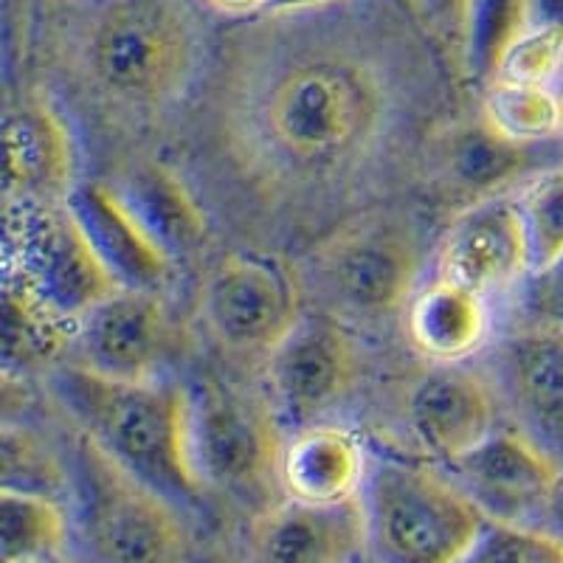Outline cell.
Instances as JSON below:
<instances>
[{"mask_svg":"<svg viewBox=\"0 0 563 563\" xmlns=\"http://www.w3.org/2000/svg\"><path fill=\"white\" fill-rule=\"evenodd\" d=\"M400 115L386 65L344 43H305L240 85L223 110V147L265 200L319 206L384 158Z\"/></svg>","mask_w":563,"mask_h":563,"instance_id":"1","label":"cell"},{"mask_svg":"<svg viewBox=\"0 0 563 563\" xmlns=\"http://www.w3.org/2000/svg\"><path fill=\"white\" fill-rule=\"evenodd\" d=\"M52 391L77 426L115 465L164 499L198 505L203 490L186 460V389L169 380H110L68 364Z\"/></svg>","mask_w":563,"mask_h":563,"instance_id":"2","label":"cell"},{"mask_svg":"<svg viewBox=\"0 0 563 563\" xmlns=\"http://www.w3.org/2000/svg\"><path fill=\"white\" fill-rule=\"evenodd\" d=\"M93 88L124 108L155 110L178 99L198 68V34L173 0H113L82 48Z\"/></svg>","mask_w":563,"mask_h":563,"instance_id":"3","label":"cell"},{"mask_svg":"<svg viewBox=\"0 0 563 563\" xmlns=\"http://www.w3.org/2000/svg\"><path fill=\"white\" fill-rule=\"evenodd\" d=\"M361 505L375 563H456L487 521L451 476L404 460L369 462Z\"/></svg>","mask_w":563,"mask_h":563,"instance_id":"4","label":"cell"},{"mask_svg":"<svg viewBox=\"0 0 563 563\" xmlns=\"http://www.w3.org/2000/svg\"><path fill=\"white\" fill-rule=\"evenodd\" d=\"M420 271L422 249L411 225L391 214H361L310 251L299 279L321 296L327 316L389 321L415 299Z\"/></svg>","mask_w":563,"mask_h":563,"instance_id":"5","label":"cell"},{"mask_svg":"<svg viewBox=\"0 0 563 563\" xmlns=\"http://www.w3.org/2000/svg\"><path fill=\"white\" fill-rule=\"evenodd\" d=\"M70 487L85 544L99 563H184L189 552L178 507L130 476L79 434Z\"/></svg>","mask_w":563,"mask_h":563,"instance_id":"6","label":"cell"},{"mask_svg":"<svg viewBox=\"0 0 563 563\" xmlns=\"http://www.w3.org/2000/svg\"><path fill=\"white\" fill-rule=\"evenodd\" d=\"M279 417L271 404L223 380L186 389V460L198 487L256 499L279 485Z\"/></svg>","mask_w":563,"mask_h":563,"instance_id":"7","label":"cell"},{"mask_svg":"<svg viewBox=\"0 0 563 563\" xmlns=\"http://www.w3.org/2000/svg\"><path fill=\"white\" fill-rule=\"evenodd\" d=\"M305 313L301 279L274 256L234 251L209 271L200 290L206 330L238 358L265 364Z\"/></svg>","mask_w":563,"mask_h":563,"instance_id":"8","label":"cell"},{"mask_svg":"<svg viewBox=\"0 0 563 563\" xmlns=\"http://www.w3.org/2000/svg\"><path fill=\"white\" fill-rule=\"evenodd\" d=\"M271 409L294 429L316 426L344 404L358 384L361 352L355 335L335 316L305 313L263 364Z\"/></svg>","mask_w":563,"mask_h":563,"instance_id":"9","label":"cell"},{"mask_svg":"<svg viewBox=\"0 0 563 563\" xmlns=\"http://www.w3.org/2000/svg\"><path fill=\"white\" fill-rule=\"evenodd\" d=\"M7 288L26 296L54 319L77 327L99 301L119 290L74 225L70 214L48 206L20 225V251L9 263Z\"/></svg>","mask_w":563,"mask_h":563,"instance_id":"10","label":"cell"},{"mask_svg":"<svg viewBox=\"0 0 563 563\" xmlns=\"http://www.w3.org/2000/svg\"><path fill=\"white\" fill-rule=\"evenodd\" d=\"M429 164L437 184L471 206L476 200L519 195L532 180L563 167V139L536 144L507 139L479 113L442 128L429 141Z\"/></svg>","mask_w":563,"mask_h":563,"instance_id":"11","label":"cell"},{"mask_svg":"<svg viewBox=\"0 0 563 563\" xmlns=\"http://www.w3.org/2000/svg\"><path fill=\"white\" fill-rule=\"evenodd\" d=\"M449 471L487 519L510 525L544 521L552 490L561 479V467L516 426H499Z\"/></svg>","mask_w":563,"mask_h":563,"instance_id":"12","label":"cell"},{"mask_svg":"<svg viewBox=\"0 0 563 563\" xmlns=\"http://www.w3.org/2000/svg\"><path fill=\"white\" fill-rule=\"evenodd\" d=\"M77 366L110 380H158L169 352V319L161 294L113 290L74 330Z\"/></svg>","mask_w":563,"mask_h":563,"instance_id":"13","label":"cell"},{"mask_svg":"<svg viewBox=\"0 0 563 563\" xmlns=\"http://www.w3.org/2000/svg\"><path fill=\"white\" fill-rule=\"evenodd\" d=\"M437 276L485 299L521 288L530 276V249L516 195L476 200L451 220L437 251Z\"/></svg>","mask_w":563,"mask_h":563,"instance_id":"14","label":"cell"},{"mask_svg":"<svg viewBox=\"0 0 563 563\" xmlns=\"http://www.w3.org/2000/svg\"><path fill=\"white\" fill-rule=\"evenodd\" d=\"M496 384L516 429L563 471V327L530 324L496 352Z\"/></svg>","mask_w":563,"mask_h":563,"instance_id":"15","label":"cell"},{"mask_svg":"<svg viewBox=\"0 0 563 563\" xmlns=\"http://www.w3.org/2000/svg\"><path fill=\"white\" fill-rule=\"evenodd\" d=\"M406 417L422 451L451 467L499 429V395L476 372L440 364L415 384Z\"/></svg>","mask_w":563,"mask_h":563,"instance_id":"16","label":"cell"},{"mask_svg":"<svg viewBox=\"0 0 563 563\" xmlns=\"http://www.w3.org/2000/svg\"><path fill=\"white\" fill-rule=\"evenodd\" d=\"M65 211L110 279L124 290L161 294L173 279V260L139 223L115 186L77 184Z\"/></svg>","mask_w":563,"mask_h":563,"instance_id":"17","label":"cell"},{"mask_svg":"<svg viewBox=\"0 0 563 563\" xmlns=\"http://www.w3.org/2000/svg\"><path fill=\"white\" fill-rule=\"evenodd\" d=\"M366 550L361 496L344 505L282 499L251 527L254 563H358Z\"/></svg>","mask_w":563,"mask_h":563,"instance_id":"18","label":"cell"},{"mask_svg":"<svg viewBox=\"0 0 563 563\" xmlns=\"http://www.w3.org/2000/svg\"><path fill=\"white\" fill-rule=\"evenodd\" d=\"M7 198L20 206H65L77 189L74 141L65 122L45 102L23 99L3 119Z\"/></svg>","mask_w":563,"mask_h":563,"instance_id":"19","label":"cell"},{"mask_svg":"<svg viewBox=\"0 0 563 563\" xmlns=\"http://www.w3.org/2000/svg\"><path fill=\"white\" fill-rule=\"evenodd\" d=\"M369 460L350 429L316 422L299 429L282 449L279 487L285 499L305 505H344L364 490Z\"/></svg>","mask_w":563,"mask_h":563,"instance_id":"20","label":"cell"},{"mask_svg":"<svg viewBox=\"0 0 563 563\" xmlns=\"http://www.w3.org/2000/svg\"><path fill=\"white\" fill-rule=\"evenodd\" d=\"M406 333L411 346L434 364H462L490 335V299L460 282L434 276L409 301Z\"/></svg>","mask_w":563,"mask_h":563,"instance_id":"21","label":"cell"},{"mask_svg":"<svg viewBox=\"0 0 563 563\" xmlns=\"http://www.w3.org/2000/svg\"><path fill=\"white\" fill-rule=\"evenodd\" d=\"M115 192L173 263L192 256L209 238V220L189 186L161 161H144L130 169Z\"/></svg>","mask_w":563,"mask_h":563,"instance_id":"22","label":"cell"},{"mask_svg":"<svg viewBox=\"0 0 563 563\" xmlns=\"http://www.w3.org/2000/svg\"><path fill=\"white\" fill-rule=\"evenodd\" d=\"M70 536L68 510L54 496L0 490V563L63 558Z\"/></svg>","mask_w":563,"mask_h":563,"instance_id":"23","label":"cell"},{"mask_svg":"<svg viewBox=\"0 0 563 563\" xmlns=\"http://www.w3.org/2000/svg\"><path fill=\"white\" fill-rule=\"evenodd\" d=\"M482 119L516 141L563 139V93L558 85H519L493 79L485 85Z\"/></svg>","mask_w":563,"mask_h":563,"instance_id":"24","label":"cell"},{"mask_svg":"<svg viewBox=\"0 0 563 563\" xmlns=\"http://www.w3.org/2000/svg\"><path fill=\"white\" fill-rule=\"evenodd\" d=\"M527 29V0H471L462 37V68L487 85L507 45Z\"/></svg>","mask_w":563,"mask_h":563,"instance_id":"25","label":"cell"},{"mask_svg":"<svg viewBox=\"0 0 563 563\" xmlns=\"http://www.w3.org/2000/svg\"><path fill=\"white\" fill-rule=\"evenodd\" d=\"M521 223L530 249V274L544 268L563 251V167L541 175L519 195Z\"/></svg>","mask_w":563,"mask_h":563,"instance_id":"26","label":"cell"},{"mask_svg":"<svg viewBox=\"0 0 563 563\" xmlns=\"http://www.w3.org/2000/svg\"><path fill=\"white\" fill-rule=\"evenodd\" d=\"M456 563H563V544L541 525L487 519Z\"/></svg>","mask_w":563,"mask_h":563,"instance_id":"27","label":"cell"},{"mask_svg":"<svg viewBox=\"0 0 563 563\" xmlns=\"http://www.w3.org/2000/svg\"><path fill=\"white\" fill-rule=\"evenodd\" d=\"M70 487V471L26 429L3 431V490L54 496Z\"/></svg>","mask_w":563,"mask_h":563,"instance_id":"28","label":"cell"},{"mask_svg":"<svg viewBox=\"0 0 563 563\" xmlns=\"http://www.w3.org/2000/svg\"><path fill=\"white\" fill-rule=\"evenodd\" d=\"M493 79L519 85H561L563 29L527 26L519 37L507 45Z\"/></svg>","mask_w":563,"mask_h":563,"instance_id":"29","label":"cell"},{"mask_svg":"<svg viewBox=\"0 0 563 563\" xmlns=\"http://www.w3.org/2000/svg\"><path fill=\"white\" fill-rule=\"evenodd\" d=\"M519 294L532 324L563 327V251L550 265L532 271L521 282Z\"/></svg>","mask_w":563,"mask_h":563,"instance_id":"30","label":"cell"},{"mask_svg":"<svg viewBox=\"0 0 563 563\" xmlns=\"http://www.w3.org/2000/svg\"><path fill=\"white\" fill-rule=\"evenodd\" d=\"M411 3H415V9L422 14L426 23H431L437 32L451 37V43L456 45V52H462V37H465L471 0H411Z\"/></svg>","mask_w":563,"mask_h":563,"instance_id":"31","label":"cell"},{"mask_svg":"<svg viewBox=\"0 0 563 563\" xmlns=\"http://www.w3.org/2000/svg\"><path fill=\"white\" fill-rule=\"evenodd\" d=\"M527 26L563 29V0H527Z\"/></svg>","mask_w":563,"mask_h":563,"instance_id":"32","label":"cell"},{"mask_svg":"<svg viewBox=\"0 0 563 563\" xmlns=\"http://www.w3.org/2000/svg\"><path fill=\"white\" fill-rule=\"evenodd\" d=\"M339 3H346V0H268V9H265V14L285 18V14L321 12V9L339 7Z\"/></svg>","mask_w":563,"mask_h":563,"instance_id":"33","label":"cell"},{"mask_svg":"<svg viewBox=\"0 0 563 563\" xmlns=\"http://www.w3.org/2000/svg\"><path fill=\"white\" fill-rule=\"evenodd\" d=\"M203 3L220 14H231V18L265 14V9H268V0H203Z\"/></svg>","mask_w":563,"mask_h":563,"instance_id":"34","label":"cell"},{"mask_svg":"<svg viewBox=\"0 0 563 563\" xmlns=\"http://www.w3.org/2000/svg\"><path fill=\"white\" fill-rule=\"evenodd\" d=\"M544 527L563 544V471H561V479H558L555 490H552L550 507H547V516H544Z\"/></svg>","mask_w":563,"mask_h":563,"instance_id":"35","label":"cell"},{"mask_svg":"<svg viewBox=\"0 0 563 563\" xmlns=\"http://www.w3.org/2000/svg\"><path fill=\"white\" fill-rule=\"evenodd\" d=\"M34 563H65L63 558H48V561H34Z\"/></svg>","mask_w":563,"mask_h":563,"instance_id":"36","label":"cell"},{"mask_svg":"<svg viewBox=\"0 0 563 563\" xmlns=\"http://www.w3.org/2000/svg\"><path fill=\"white\" fill-rule=\"evenodd\" d=\"M558 88H561V93H563V79H561V85H558Z\"/></svg>","mask_w":563,"mask_h":563,"instance_id":"37","label":"cell"}]
</instances>
